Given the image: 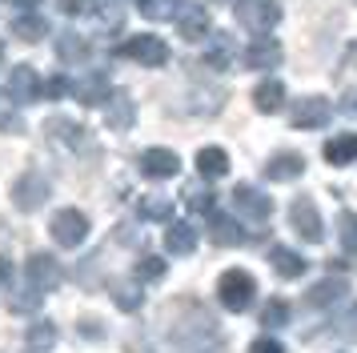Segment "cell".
<instances>
[{
	"mask_svg": "<svg viewBox=\"0 0 357 353\" xmlns=\"http://www.w3.org/2000/svg\"><path fill=\"white\" fill-rule=\"evenodd\" d=\"M40 297H45V293H36V289L29 285L24 293H20V297H13V309H20V313H29V309H36V305H40Z\"/></svg>",
	"mask_w": 357,
	"mask_h": 353,
	"instance_id": "d590c367",
	"label": "cell"
},
{
	"mask_svg": "<svg viewBox=\"0 0 357 353\" xmlns=\"http://www.w3.org/2000/svg\"><path fill=\"white\" fill-rule=\"evenodd\" d=\"M52 241L61 245V249H77L84 237H89V217H84L81 209H61L56 217H52Z\"/></svg>",
	"mask_w": 357,
	"mask_h": 353,
	"instance_id": "3957f363",
	"label": "cell"
},
{
	"mask_svg": "<svg viewBox=\"0 0 357 353\" xmlns=\"http://www.w3.org/2000/svg\"><path fill=\"white\" fill-rule=\"evenodd\" d=\"M141 173L153 176V181H165V176L181 173V157L173 149H145L141 153Z\"/></svg>",
	"mask_w": 357,
	"mask_h": 353,
	"instance_id": "30bf717a",
	"label": "cell"
},
{
	"mask_svg": "<svg viewBox=\"0 0 357 353\" xmlns=\"http://www.w3.org/2000/svg\"><path fill=\"white\" fill-rule=\"evenodd\" d=\"M56 52H61V61H84L89 40H84V36H77V32H65V36L56 40Z\"/></svg>",
	"mask_w": 357,
	"mask_h": 353,
	"instance_id": "83f0119b",
	"label": "cell"
},
{
	"mask_svg": "<svg viewBox=\"0 0 357 353\" xmlns=\"http://www.w3.org/2000/svg\"><path fill=\"white\" fill-rule=\"evenodd\" d=\"M8 4H17V8H36L40 0H8Z\"/></svg>",
	"mask_w": 357,
	"mask_h": 353,
	"instance_id": "7bdbcfd3",
	"label": "cell"
},
{
	"mask_svg": "<svg viewBox=\"0 0 357 353\" xmlns=\"http://www.w3.org/2000/svg\"><path fill=\"white\" fill-rule=\"evenodd\" d=\"M233 209H237V217H245V221H269L273 217V197L253 189V185H237L233 189Z\"/></svg>",
	"mask_w": 357,
	"mask_h": 353,
	"instance_id": "5b68a950",
	"label": "cell"
},
{
	"mask_svg": "<svg viewBox=\"0 0 357 353\" xmlns=\"http://www.w3.org/2000/svg\"><path fill=\"white\" fill-rule=\"evenodd\" d=\"M209 237L217 245H245V229L237 225V217H213Z\"/></svg>",
	"mask_w": 357,
	"mask_h": 353,
	"instance_id": "cb8c5ba5",
	"label": "cell"
},
{
	"mask_svg": "<svg viewBox=\"0 0 357 353\" xmlns=\"http://www.w3.org/2000/svg\"><path fill=\"white\" fill-rule=\"evenodd\" d=\"M289 221H293V229H297V233H301L309 245H317V241L325 237L321 213H317V205H313L309 197H297V201L289 205Z\"/></svg>",
	"mask_w": 357,
	"mask_h": 353,
	"instance_id": "52a82bcc",
	"label": "cell"
},
{
	"mask_svg": "<svg viewBox=\"0 0 357 353\" xmlns=\"http://www.w3.org/2000/svg\"><path fill=\"white\" fill-rule=\"evenodd\" d=\"M161 277H165L161 257H141V261H137V281H161Z\"/></svg>",
	"mask_w": 357,
	"mask_h": 353,
	"instance_id": "d6a6232c",
	"label": "cell"
},
{
	"mask_svg": "<svg viewBox=\"0 0 357 353\" xmlns=\"http://www.w3.org/2000/svg\"><path fill=\"white\" fill-rule=\"evenodd\" d=\"M325 160L329 165H354L357 160V133H341V137H333V141L325 144Z\"/></svg>",
	"mask_w": 357,
	"mask_h": 353,
	"instance_id": "ffe728a7",
	"label": "cell"
},
{
	"mask_svg": "<svg viewBox=\"0 0 357 353\" xmlns=\"http://www.w3.org/2000/svg\"><path fill=\"white\" fill-rule=\"evenodd\" d=\"M249 353H285V345L277 341V337H269V333H261L253 345H249Z\"/></svg>",
	"mask_w": 357,
	"mask_h": 353,
	"instance_id": "8d00e7d4",
	"label": "cell"
},
{
	"mask_svg": "<svg viewBox=\"0 0 357 353\" xmlns=\"http://www.w3.org/2000/svg\"><path fill=\"white\" fill-rule=\"evenodd\" d=\"M345 293H349V285L341 277H325V281H317L309 289V305H337L345 301Z\"/></svg>",
	"mask_w": 357,
	"mask_h": 353,
	"instance_id": "7402d4cb",
	"label": "cell"
},
{
	"mask_svg": "<svg viewBox=\"0 0 357 353\" xmlns=\"http://www.w3.org/2000/svg\"><path fill=\"white\" fill-rule=\"evenodd\" d=\"M56 4H61V13L65 16H81V13L93 8V0H56Z\"/></svg>",
	"mask_w": 357,
	"mask_h": 353,
	"instance_id": "f35d334b",
	"label": "cell"
},
{
	"mask_svg": "<svg viewBox=\"0 0 357 353\" xmlns=\"http://www.w3.org/2000/svg\"><path fill=\"white\" fill-rule=\"evenodd\" d=\"M40 93L49 96V100H61V96H68V93H73V84H68L65 77H49L45 84H40Z\"/></svg>",
	"mask_w": 357,
	"mask_h": 353,
	"instance_id": "e575fe53",
	"label": "cell"
},
{
	"mask_svg": "<svg viewBox=\"0 0 357 353\" xmlns=\"http://www.w3.org/2000/svg\"><path fill=\"white\" fill-rule=\"evenodd\" d=\"M137 213H141L145 221H173V201H169V197H141Z\"/></svg>",
	"mask_w": 357,
	"mask_h": 353,
	"instance_id": "d4e9b609",
	"label": "cell"
},
{
	"mask_svg": "<svg viewBox=\"0 0 357 353\" xmlns=\"http://www.w3.org/2000/svg\"><path fill=\"white\" fill-rule=\"evenodd\" d=\"M269 261H273V269L281 273V277H301V273L309 269V261L301 253H293V249H285V245H273V249H269Z\"/></svg>",
	"mask_w": 357,
	"mask_h": 353,
	"instance_id": "ac0fdd59",
	"label": "cell"
},
{
	"mask_svg": "<svg viewBox=\"0 0 357 353\" xmlns=\"http://www.w3.org/2000/svg\"><path fill=\"white\" fill-rule=\"evenodd\" d=\"M45 32H49V24H45L40 16H20V20H13V36H17V40H29V45H33Z\"/></svg>",
	"mask_w": 357,
	"mask_h": 353,
	"instance_id": "4316f807",
	"label": "cell"
},
{
	"mask_svg": "<svg viewBox=\"0 0 357 353\" xmlns=\"http://www.w3.org/2000/svg\"><path fill=\"white\" fill-rule=\"evenodd\" d=\"M116 305H121V309H137V305H141L137 289H132V285H121V289H116Z\"/></svg>",
	"mask_w": 357,
	"mask_h": 353,
	"instance_id": "74e56055",
	"label": "cell"
},
{
	"mask_svg": "<svg viewBox=\"0 0 357 353\" xmlns=\"http://www.w3.org/2000/svg\"><path fill=\"white\" fill-rule=\"evenodd\" d=\"M0 57H4V45H0Z\"/></svg>",
	"mask_w": 357,
	"mask_h": 353,
	"instance_id": "f6af8a7d",
	"label": "cell"
},
{
	"mask_svg": "<svg viewBox=\"0 0 357 353\" xmlns=\"http://www.w3.org/2000/svg\"><path fill=\"white\" fill-rule=\"evenodd\" d=\"M217 297L225 305L229 313H245L253 297H257V281H253V273L245 269H225L221 273V281H217Z\"/></svg>",
	"mask_w": 357,
	"mask_h": 353,
	"instance_id": "6da1fadb",
	"label": "cell"
},
{
	"mask_svg": "<svg viewBox=\"0 0 357 353\" xmlns=\"http://www.w3.org/2000/svg\"><path fill=\"white\" fill-rule=\"evenodd\" d=\"M4 93H8V100H13V105H33L36 96H40V77H36V68H29V64H17V68L8 73Z\"/></svg>",
	"mask_w": 357,
	"mask_h": 353,
	"instance_id": "ba28073f",
	"label": "cell"
},
{
	"mask_svg": "<svg viewBox=\"0 0 357 353\" xmlns=\"http://www.w3.org/2000/svg\"><path fill=\"white\" fill-rule=\"evenodd\" d=\"M185 205L193 209V213H213V193L201 189V185H189L185 189Z\"/></svg>",
	"mask_w": 357,
	"mask_h": 353,
	"instance_id": "4dcf8cb0",
	"label": "cell"
},
{
	"mask_svg": "<svg viewBox=\"0 0 357 353\" xmlns=\"http://www.w3.org/2000/svg\"><path fill=\"white\" fill-rule=\"evenodd\" d=\"M0 128H4V133H24V125H20L17 117H4V121H0Z\"/></svg>",
	"mask_w": 357,
	"mask_h": 353,
	"instance_id": "b9f144b4",
	"label": "cell"
},
{
	"mask_svg": "<svg viewBox=\"0 0 357 353\" xmlns=\"http://www.w3.org/2000/svg\"><path fill=\"white\" fill-rule=\"evenodd\" d=\"M24 273H29V285H33L36 293H52V289L61 285V265H56V257H49V253H33L29 265H24Z\"/></svg>",
	"mask_w": 357,
	"mask_h": 353,
	"instance_id": "9c48e42d",
	"label": "cell"
},
{
	"mask_svg": "<svg viewBox=\"0 0 357 353\" xmlns=\"http://www.w3.org/2000/svg\"><path fill=\"white\" fill-rule=\"evenodd\" d=\"M329 100L325 96H301L297 109H293V128H321L329 121Z\"/></svg>",
	"mask_w": 357,
	"mask_h": 353,
	"instance_id": "8fae6325",
	"label": "cell"
},
{
	"mask_svg": "<svg viewBox=\"0 0 357 353\" xmlns=\"http://www.w3.org/2000/svg\"><path fill=\"white\" fill-rule=\"evenodd\" d=\"M177 32L185 36V40H205V36L213 32L209 13H205V8H185L181 20H177Z\"/></svg>",
	"mask_w": 357,
	"mask_h": 353,
	"instance_id": "e0dca14e",
	"label": "cell"
},
{
	"mask_svg": "<svg viewBox=\"0 0 357 353\" xmlns=\"http://www.w3.org/2000/svg\"><path fill=\"white\" fill-rule=\"evenodd\" d=\"M121 57L145 64V68H161V64L169 61V45H165L161 36H132V40L121 45Z\"/></svg>",
	"mask_w": 357,
	"mask_h": 353,
	"instance_id": "8992f818",
	"label": "cell"
},
{
	"mask_svg": "<svg viewBox=\"0 0 357 353\" xmlns=\"http://www.w3.org/2000/svg\"><path fill=\"white\" fill-rule=\"evenodd\" d=\"M100 20H105L109 29H116V24H121V4H105V8H100Z\"/></svg>",
	"mask_w": 357,
	"mask_h": 353,
	"instance_id": "ab89813d",
	"label": "cell"
},
{
	"mask_svg": "<svg viewBox=\"0 0 357 353\" xmlns=\"http://www.w3.org/2000/svg\"><path fill=\"white\" fill-rule=\"evenodd\" d=\"M237 24L249 32H269L281 20V8H277L273 0H237Z\"/></svg>",
	"mask_w": 357,
	"mask_h": 353,
	"instance_id": "277c9868",
	"label": "cell"
},
{
	"mask_svg": "<svg viewBox=\"0 0 357 353\" xmlns=\"http://www.w3.org/2000/svg\"><path fill=\"white\" fill-rule=\"evenodd\" d=\"M165 249L173 257H189L197 249V229L189 221H169V229H165Z\"/></svg>",
	"mask_w": 357,
	"mask_h": 353,
	"instance_id": "4fadbf2b",
	"label": "cell"
},
{
	"mask_svg": "<svg viewBox=\"0 0 357 353\" xmlns=\"http://www.w3.org/2000/svg\"><path fill=\"white\" fill-rule=\"evenodd\" d=\"M229 57H233V40H229V36H217V40H213V48L205 52V61H209L213 68H225Z\"/></svg>",
	"mask_w": 357,
	"mask_h": 353,
	"instance_id": "1f68e13d",
	"label": "cell"
},
{
	"mask_svg": "<svg viewBox=\"0 0 357 353\" xmlns=\"http://www.w3.org/2000/svg\"><path fill=\"white\" fill-rule=\"evenodd\" d=\"M337 241L345 253H357V213H341L337 217Z\"/></svg>",
	"mask_w": 357,
	"mask_h": 353,
	"instance_id": "f1b7e54d",
	"label": "cell"
},
{
	"mask_svg": "<svg viewBox=\"0 0 357 353\" xmlns=\"http://www.w3.org/2000/svg\"><path fill=\"white\" fill-rule=\"evenodd\" d=\"M305 173V157L301 153H277L265 160V176L269 181H293V176Z\"/></svg>",
	"mask_w": 357,
	"mask_h": 353,
	"instance_id": "5bb4252c",
	"label": "cell"
},
{
	"mask_svg": "<svg viewBox=\"0 0 357 353\" xmlns=\"http://www.w3.org/2000/svg\"><path fill=\"white\" fill-rule=\"evenodd\" d=\"M245 64L249 68H277L281 64V45L269 40V36H257L253 45L245 48Z\"/></svg>",
	"mask_w": 357,
	"mask_h": 353,
	"instance_id": "9a60e30c",
	"label": "cell"
},
{
	"mask_svg": "<svg viewBox=\"0 0 357 353\" xmlns=\"http://www.w3.org/2000/svg\"><path fill=\"white\" fill-rule=\"evenodd\" d=\"M52 345H56V329H52L49 321L29 325V353H49Z\"/></svg>",
	"mask_w": 357,
	"mask_h": 353,
	"instance_id": "484cf974",
	"label": "cell"
},
{
	"mask_svg": "<svg viewBox=\"0 0 357 353\" xmlns=\"http://www.w3.org/2000/svg\"><path fill=\"white\" fill-rule=\"evenodd\" d=\"M4 285H13V261L8 257H0V289Z\"/></svg>",
	"mask_w": 357,
	"mask_h": 353,
	"instance_id": "60d3db41",
	"label": "cell"
},
{
	"mask_svg": "<svg viewBox=\"0 0 357 353\" xmlns=\"http://www.w3.org/2000/svg\"><path fill=\"white\" fill-rule=\"evenodd\" d=\"M49 176L36 173V169H29V173H20L17 181H13V205L20 209V213H36V209L49 201Z\"/></svg>",
	"mask_w": 357,
	"mask_h": 353,
	"instance_id": "7a4b0ae2",
	"label": "cell"
},
{
	"mask_svg": "<svg viewBox=\"0 0 357 353\" xmlns=\"http://www.w3.org/2000/svg\"><path fill=\"white\" fill-rule=\"evenodd\" d=\"M109 112H105V121H109V128H116V133H129L132 121H137V105H132L129 93H109Z\"/></svg>",
	"mask_w": 357,
	"mask_h": 353,
	"instance_id": "7c38bea8",
	"label": "cell"
},
{
	"mask_svg": "<svg viewBox=\"0 0 357 353\" xmlns=\"http://www.w3.org/2000/svg\"><path fill=\"white\" fill-rule=\"evenodd\" d=\"M197 173L209 176V181L225 176V173H229V153H225V149H217V144L201 149V153H197Z\"/></svg>",
	"mask_w": 357,
	"mask_h": 353,
	"instance_id": "d6986e66",
	"label": "cell"
},
{
	"mask_svg": "<svg viewBox=\"0 0 357 353\" xmlns=\"http://www.w3.org/2000/svg\"><path fill=\"white\" fill-rule=\"evenodd\" d=\"M49 137H52V141H61L65 149H77V144L84 141V128L77 125V121H65V117H52V121H49Z\"/></svg>",
	"mask_w": 357,
	"mask_h": 353,
	"instance_id": "603a6c76",
	"label": "cell"
},
{
	"mask_svg": "<svg viewBox=\"0 0 357 353\" xmlns=\"http://www.w3.org/2000/svg\"><path fill=\"white\" fill-rule=\"evenodd\" d=\"M137 4H141V13L149 20H165V16H173V8H177L181 0H137Z\"/></svg>",
	"mask_w": 357,
	"mask_h": 353,
	"instance_id": "836d02e7",
	"label": "cell"
},
{
	"mask_svg": "<svg viewBox=\"0 0 357 353\" xmlns=\"http://www.w3.org/2000/svg\"><path fill=\"white\" fill-rule=\"evenodd\" d=\"M73 93H77V100H81V105H105L113 89H109V77H105V73H89L84 80H77V84H73Z\"/></svg>",
	"mask_w": 357,
	"mask_h": 353,
	"instance_id": "2e32d148",
	"label": "cell"
},
{
	"mask_svg": "<svg viewBox=\"0 0 357 353\" xmlns=\"http://www.w3.org/2000/svg\"><path fill=\"white\" fill-rule=\"evenodd\" d=\"M261 325H265V329H281V325H289V305L273 297V301L261 309Z\"/></svg>",
	"mask_w": 357,
	"mask_h": 353,
	"instance_id": "f546056e",
	"label": "cell"
},
{
	"mask_svg": "<svg viewBox=\"0 0 357 353\" xmlns=\"http://www.w3.org/2000/svg\"><path fill=\"white\" fill-rule=\"evenodd\" d=\"M253 105H257V112H277L285 105V84L281 80H261L253 89Z\"/></svg>",
	"mask_w": 357,
	"mask_h": 353,
	"instance_id": "44dd1931",
	"label": "cell"
},
{
	"mask_svg": "<svg viewBox=\"0 0 357 353\" xmlns=\"http://www.w3.org/2000/svg\"><path fill=\"white\" fill-rule=\"evenodd\" d=\"M349 112H357V93H354V96H349Z\"/></svg>",
	"mask_w": 357,
	"mask_h": 353,
	"instance_id": "ee69618b",
	"label": "cell"
}]
</instances>
